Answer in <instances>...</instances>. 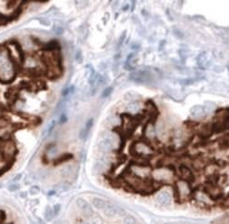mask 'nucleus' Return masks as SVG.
<instances>
[{
  "label": "nucleus",
  "instance_id": "35",
  "mask_svg": "<svg viewBox=\"0 0 229 224\" xmlns=\"http://www.w3.org/2000/svg\"><path fill=\"white\" fill-rule=\"evenodd\" d=\"M54 224H63L60 220H58V221H56V222H55Z\"/></svg>",
  "mask_w": 229,
  "mask_h": 224
},
{
  "label": "nucleus",
  "instance_id": "23",
  "mask_svg": "<svg viewBox=\"0 0 229 224\" xmlns=\"http://www.w3.org/2000/svg\"><path fill=\"white\" fill-rule=\"evenodd\" d=\"M39 191H40V190H39V188H38L37 186H33V187H31L30 190H29V193H30V195H32V196L37 195V194L39 193Z\"/></svg>",
  "mask_w": 229,
  "mask_h": 224
},
{
  "label": "nucleus",
  "instance_id": "36",
  "mask_svg": "<svg viewBox=\"0 0 229 224\" xmlns=\"http://www.w3.org/2000/svg\"><path fill=\"white\" fill-rule=\"evenodd\" d=\"M0 188H1V186H0Z\"/></svg>",
  "mask_w": 229,
  "mask_h": 224
},
{
  "label": "nucleus",
  "instance_id": "9",
  "mask_svg": "<svg viewBox=\"0 0 229 224\" xmlns=\"http://www.w3.org/2000/svg\"><path fill=\"white\" fill-rule=\"evenodd\" d=\"M11 129L8 126H2L0 127V139L8 141L11 137Z\"/></svg>",
  "mask_w": 229,
  "mask_h": 224
},
{
  "label": "nucleus",
  "instance_id": "8",
  "mask_svg": "<svg viewBox=\"0 0 229 224\" xmlns=\"http://www.w3.org/2000/svg\"><path fill=\"white\" fill-rule=\"evenodd\" d=\"M179 171L180 174L183 178V180H185L187 182V181H192L194 180V175L192 173V171L188 169V168L185 165H181L179 168Z\"/></svg>",
  "mask_w": 229,
  "mask_h": 224
},
{
  "label": "nucleus",
  "instance_id": "34",
  "mask_svg": "<svg viewBox=\"0 0 229 224\" xmlns=\"http://www.w3.org/2000/svg\"><path fill=\"white\" fill-rule=\"evenodd\" d=\"M78 224H88L87 222H86V221H80Z\"/></svg>",
  "mask_w": 229,
  "mask_h": 224
},
{
  "label": "nucleus",
  "instance_id": "32",
  "mask_svg": "<svg viewBox=\"0 0 229 224\" xmlns=\"http://www.w3.org/2000/svg\"><path fill=\"white\" fill-rule=\"evenodd\" d=\"M165 224H180V223H178V222H177V221H170V222H166V223H165Z\"/></svg>",
  "mask_w": 229,
  "mask_h": 224
},
{
  "label": "nucleus",
  "instance_id": "22",
  "mask_svg": "<svg viewBox=\"0 0 229 224\" xmlns=\"http://www.w3.org/2000/svg\"><path fill=\"white\" fill-rule=\"evenodd\" d=\"M58 189L61 191H67L69 189V184L67 182H62L58 185Z\"/></svg>",
  "mask_w": 229,
  "mask_h": 224
},
{
  "label": "nucleus",
  "instance_id": "24",
  "mask_svg": "<svg viewBox=\"0 0 229 224\" xmlns=\"http://www.w3.org/2000/svg\"><path fill=\"white\" fill-rule=\"evenodd\" d=\"M75 4H76V6H77L78 8H80V9L86 8V7L88 5V3L86 2V1H76Z\"/></svg>",
  "mask_w": 229,
  "mask_h": 224
},
{
  "label": "nucleus",
  "instance_id": "16",
  "mask_svg": "<svg viewBox=\"0 0 229 224\" xmlns=\"http://www.w3.org/2000/svg\"><path fill=\"white\" fill-rule=\"evenodd\" d=\"M54 212H53V209L50 207V206H47L45 208V219L47 220V221H50L53 218H54Z\"/></svg>",
  "mask_w": 229,
  "mask_h": 224
},
{
  "label": "nucleus",
  "instance_id": "31",
  "mask_svg": "<svg viewBox=\"0 0 229 224\" xmlns=\"http://www.w3.org/2000/svg\"><path fill=\"white\" fill-rule=\"evenodd\" d=\"M67 120V117H66V115H64V116H62V119H61V120H60V122L61 123H63V122H65Z\"/></svg>",
  "mask_w": 229,
  "mask_h": 224
},
{
  "label": "nucleus",
  "instance_id": "33",
  "mask_svg": "<svg viewBox=\"0 0 229 224\" xmlns=\"http://www.w3.org/2000/svg\"><path fill=\"white\" fill-rule=\"evenodd\" d=\"M26 195H27V192H25V191H23V192L20 193V197H22V198H25Z\"/></svg>",
  "mask_w": 229,
  "mask_h": 224
},
{
  "label": "nucleus",
  "instance_id": "20",
  "mask_svg": "<svg viewBox=\"0 0 229 224\" xmlns=\"http://www.w3.org/2000/svg\"><path fill=\"white\" fill-rule=\"evenodd\" d=\"M76 60H77V62H78L79 64L80 63H82V61H83V55H82V52H81V50H77V53H76Z\"/></svg>",
  "mask_w": 229,
  "mask_h": 224
},
{
  "label": "nucleus",
  "instance_id": "6",
  "mask_svg": "<svg viewBox=\"0 0 229 224\" xmlns=\"http://www.w3.org/2000/svg\"><path fill=\"white\" fill-rule=\"evenodd\" d=\"M114 142H113V139L110 138V137H105L102 139V140L99 142V149L101 152L103 153H106V152H109L114 147Z\"/></svg>",
  "mask_w": 229,
  "mask_h": 224
},
{
  "label": "nucleus",
  "instance_id": "19",
  "mask_svg": "<svg viewBox=\"0 0 229 224\" xmlns=\"http://www.w3.org/2000/svg\"><path fill=\"white\" fill-rule=\"evenodd\" d=\"M91 222H92V224H104L103 219L100 216H97V215L92 217Z\"/></svg>",
  "mask_w": 229,
  "mask_h": 224
},
{
  "label": "nucleus",
  "instance_id": "30",
  "mask_svg": "<svg viewBox=\"0 0 229 224\" xmlns=\"http://www.w3.org/2000/svg\"><path fill=\"white\" fill-rule=\"evenodd\" d=\"M21 177H22V174H17L16 176H15V178L12 180V181H13V183H16V182H17V181H20V179H21Z\"/></svg>",
  "mask_w": 229,
  "mask_h": 224
},
{
  "label": "nucleus",
  "instance_id": "12",
  "mask_svg": "<svg viewBox=\"0 0 229 224\" xmlns=\"http://www.w3.org/2000/svg\"><path fill=\"white\" fill-rule=\"evenodd\" d=\"M218 146L222 149H229V134H226L219 139Z\"/></svg>",
  "mask_w": 229,
  "mask_h": 224
},
{
  "label": "nucleus",
  "instance_id": "14",
  "mask_svg": "<svg viewBox=\"0 0 229 224\" xmlns=\"http://www.w3.org/2000/svg\"><path fill=\"white\" fill-rule=\"evenodd\" d=\"M203 112H204V110H203V107H200V106H196L195 107H193L192 109H191V115L193 116V117H200L202 114H203Z\"/></svg>",
  "mask_w": 229,
  "mask_h": 224
},
{
  "label": "nucleus",
  "instance_id": "29",
  "mask_svg": "<svg viewBox=\"0 0 229 224\" xmlns=\"http://www.w3.org/2000/svg\"><path fill=\"white\" fill-rule=\"evenodd\" d=\"M8 22V18L4 15L0 14V24H5Z\"/></svg>",
  "mask_w": 229,
  "mask_h": 224
},
{
  "label": "nucleus",
  "instance_id": "13",
  "mask_svg": "<svg viewBox=\"0 0 229 224\" xmlns=\"http://www.w3.org/2000/svg\"><path fill=\"white\" fill-rule=\"evenodd\" d=\"M208 63V59H207V53L204 52L202 54L199 55V57L197 59V64L200 68H203L205 69V66L207 65Z\"/></svg>",
  "mask_w": 229,
  "mask_h": 224
},
{
  "label": "nucleus",
  "instance_id": "10",
  "mask_svg": "<svg viewBox=\"0 0 229 224\" xmlns=\"http://www.w3.org/2000/svg\"><path fill=\"white\" fill-rule=\"evenodd\" d=\"M75 173V169L72 165H67L61 170V176L65 179L72 177Z\"/></svg>",
  "mask_w": 229,
  "mask_h": 224
},
{
  "label": "nucleus",
  "instance_id": "26",
  "mask_svg": "<svg viewBox=\"0 0 229 224\" xmlns=\"http://www.w3.org/2000/svg\"><path fill=\"white\" fill-rule=\"evenodd\" d=\"M55 127V121H52V122L48 125V128H47V130H46L47 134H51V133L53 132Z\"/></svg>",
  "mask_w": 229,
  "mask_h": 224
},
{
  "label": "nucleus",
  "instance_id": "7",
  "mask_svg": "<svg viewBox=\"0 0 229 224\" xmlns=\"http://www.w3.org/2000/svg\"><path fill=\"white\" fill-rule=\"evenodd\" d=\"M156 200L159 204L163 206H168L172 202V196L168 191L164 190L158 193V195L156 196Z\"/></svg>",
  "mask_w": 229,
  "mask_h": 224
},
{
  "label": "nucleus",
  "instance_id": "17",
  "mask_svg": "<svg viewBox=\"0 0 229 224\" xmlns=\"http://www.w3.org/2000/svg\"><path fill=\"white\" fill-rule=\"evenodd\" d=\"M127 110L129 112H132V113H136L139 110V104L137 102H132L128 105L127 107Z\"/></svg>",
  "mask_w": 229,
  "mask_h": 224
},
{
  "label": "nucleus",
  "instance_id": "5",
  "mask_svg": "<svg viewBox=\"0 0 229 224\" xmlns=\"http://www.w3.org/2000/svg\"><path fill=\"white\" fill-rule=\"evenodd\" d=\"M76 203H77V206L78 207V209L81 210L86 216H87V217L93 216V210H92L91 206L89 205V203L86 200H84L82 198H78V199H77Z\"/></svg>",
  "mask_w": 229,
  "mask_h": 224
},
{
  "label": "nucleus",
  "instance_id": "28",
  "mask_svg": "<svg viewBox=\"0 0 229 224\" xmlns=\"http://www.w3.org/2000/svg\"><path fill=\"white\" fill-rule=\"evenodd\" d=\"M39 21H40V23L42 24V25H44V26H45V27H48V26H50V21L48 20V19H46V18H40L39 19Z\"/></svg>",
  "mask_w": 229,
  "mask_h": 224
},
{
  "label": "nucleus",
  "instance_id": "2",
  "mask_svg": "<svg viewBox=\"0 0 229 224\" xmlns=\"http://www.w3.org/2000/svg\"><path fill=\"white\" fill-rule=\"evenodd\" d=\"M133 151L139 157H149L153 153V149L149 144L144 141H136L133 145Z\"/></svg>",
  "mask_w": 229,
  "mask_h": 224
},
{
  "label": "nucleus",
  "instance_id": "21",
  "mask_svg": "<svg viewBox=\"0 0 229 224\" xmlns=\"http://www.w3.org/2000/svg\"><path fill=\"white\" fill-rule=\"evenodd\" d=\"M112 91H113V88H112V87L106 88L103 91V93H102V98H106V97L110 96L111 93H112Z\"/></svg>",
  "mask_w": 229,
  "mask_h": 224
},
{
  "label": "nucleus",
  "instance_id": "25",
  "mask_svg": "<svg viewBox=\"0 0 229 224\" xmlns=\"http://www.w3.org/2000/svg\"><path fill=\"white\" fill-rule=\"evenodd\" d=\"M19 188H20V187H19V185H18L17 183H12L11 185H9L8 190H9L10 192H15V191L18 190Z\"/></svg>",
  "mask_w": 229,
  "mask_h": 224
},
{
  "label": "nucleus",
  "instance_id": "1",
  "mask_svg": "<svg viewBox=\"0 0 229 224\" xmlns=\"http://www.w3.org/2000/svg\"><path fill=\"white\" fill-rule=\"evenodd\" d=\"M16 76V69L8 50L0 49V81L8 83Z\"/></svg>",
  "mask_w": 229,
  "mask_h": 224
},
{
  "label": "nucleus",
  "instance_id": "4",
  "mask_svg": "<svg viewBox=\"0 0 229 224\" xmlns=\"http://www.w3.org/2000/svg\"><path fill=\"white\" fill-rule=\"evenodd\" d=\"M104 213L106 217H109V218H114L116 217L118 215H125L126 214V211L119 208V207H117L114 205H112V204H107L106 207L104 209Z\"/></svg>",
  "mask_w": 229,
  "mask_h": 224
},
{
  "label": "nucleus",
  "instance_id": "27",
  "mask_svg": "<svg viewBox=\"0 0 229 224\" xmlns=\"http://www.w3.org/2000/svg\"><path fill=\"white\" fill-rule=\"evenodd\" d=\"M52 209H53L54 215H57L59 213L60 210H61V205L60 204H55V205H54V207Z\"/></svg>",
  "mask_w": 229,
  "mask_h": 224
},
{
  "label": "nucleus",
  "instance_id": "3",
  "mask_svg": "<svg viewBox=\"0 0 229 224\" xmlns=\"http://www.w3.org/2000/svg\"><path fill=\"white\" fill-rule=\"evenodd\" d=\"M151 78V74L146 70H139L133 72L129 75V79L134 82L138 83H144L146 81H149Z\"/></svg>",
  "mask_w": 229,
  "mask_h": 224
},
{
  "label": "nucleus",
  "instance_id": "15",
  "mask_svg": "<svg viewBox=\"0 0 229 224\" xmlns=\"http://www.w3.org/2000/svg\"><path fill=\"white\" fill-rule=\"evenodd\" d=\"M123 223L124 224H137V220L136 218L132 215H126L123 219Z\"/></svg>",
  "mask_w": 229,
  "mask_h": 224
},
{
  "label": "nucleus",
  "instance_id": "11",
  "mask_svg": "<svg viewBox=\"0 0 229 224\" xmlns=\"http://www.w3.org/2000/svg\"><path fill=\"white\" fill-rule=\"evenodd\" d=\"M92 205L93 207H95L96 209L97 210H103L106 207L107 203L105 202V200L101 199V198H98V197H95L92 199Z\"/></svg>",
  "mask_w": 229,
  "mask_h": 224
},
{
  "label": "nucleus",
  "instance_id": "18",
  "mask_svg": "<svg viewBox=\"0 0 229 224\" xmlns=\"http://www.w3.org/2000/svg\"><path fill=\"white\" fill-rule=\"evenodd\" d=\"M88 135H89V130H87L86 129L84 128V129L81 130L80 132H79V139H80L81 140H86V139H87Z\"/></svg>",
  "mask_w": 229,
  "mask_h": 224
}]
</instances>
